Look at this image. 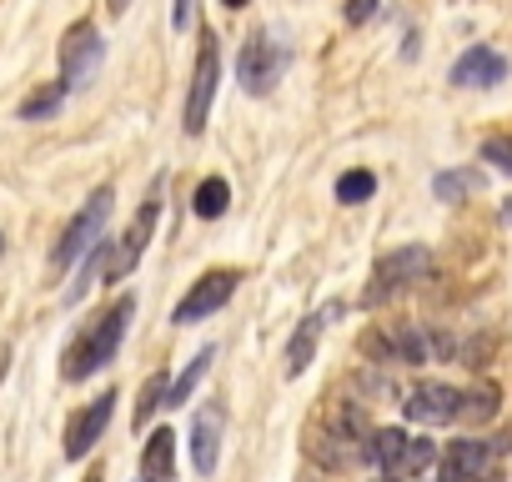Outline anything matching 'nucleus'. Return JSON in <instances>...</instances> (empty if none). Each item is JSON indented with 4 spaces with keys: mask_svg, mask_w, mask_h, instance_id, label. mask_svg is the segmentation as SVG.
<instances>
[{
    "mask_svg": "<svg viewBox=\"0 0 512 482\" xmlns=\"http://www.w3.org/2000/svg\"><path fill=\"white\" fill-rule=\"evenodd\" d=\"M482 161H492L502 176H512V136H487L482 141Z\"/></svg>",
    "mask_w": 512,
    "mask_h": 482,
    "instance_id": "nucleus-26",
    "label": "nucleus"
},
{
    "mask_svg": "<svg viewBox=\"0 0 512 482\" xmlns=\"http://www.w3.org/2000/svg\"><path fill=\"white\" fill-rule=\"evenodd\" d=\"M427 272H432V252L427 247H397V252H387L372 267V287L362 292V307H382L387 297H397L402 287L422 282Z\"/></svg>",
    "mask_w": 512,
    "mask_h": 482,
    "instance_id": "nucleus-5",
    "label": "nucleus"
},
{
    "mask_svg": "<svg viewBox=\"0 0 512 482\" xmlns=\"http://www.w3.org/2000/svg\"><path fill=\"white\" fill-rule=\"evenodd\" d=\"M106 257H111V247L106 241H96V247L81 257V272H76V282L66 287V302H81L86 292H91V282H96V272H106Z\"/></svg>",
    "mask_w": 512,
    "mask_h": 482,
    "instance_id": "nucleus-21",
    "label": "nucleus"
},
{
    "mask_svg": "<svg viewBox=\"0 0 512 482\" xmlns=\"http://www.w3.org/2000/svg\"><path fill=\"white\" fill-rule=\"evenodd\" d=\"M101 61H106V41L96 36V26L91 21L66 26V36H61V86L66 91L91 86L96 71H101Z\"/></svg>",
    "mask_w": 512,
    "mask_h": 482,
    "instance_id": "nucleus-6",
    "label": "nucleus"
},
{
    "mask_svg": "<svg viewBox=\"0 0 512 482\" xmlns=\"http://www.w3.org/2000/svg\"><path fill=\"white\" fill-rule=\"evenodd\" d=\"M6 372H11V352L0 347V382H6Z\"/></svg>",
    "mask_w": 512,
    "mask_h": 482,
    "instance_id": "nucleus-30",
    "label": "nucleus"
},
{
    "mask_svg": "<svg viewBox=\"0 0 512 482\" xmlns=\"http://www.w3.org/2000/svg\"><path fill=\"white\" fill-rule=\"evenodd\" d=\"M111 201H116V191H111V186H96V191L81 201V211L71 216V226L61 231L56 252H51V267H56V272L76 267V262L96 247V241H101V231H106V221H111Z\"/></svg>",
    "mask_w": 512,
    "mask_h": 482,
    "instance_id": "nucleus-3",
    "label": "nucleus"
},
{
    "mask_svg": "<svg viewBox=\"0 0 512 482\" xmlns=\"http://www.w3.org/2000/svg\"><path fill=\"white\" fill-rule=\"evenodd\" d=\"M432 191H437V201H462V196H472V191H482V171H442L437 181H432Z\"/></svg>",
    "mask_w": 512,
    "mask_h": 482,
    "instance_id": "nucleus-23",
    "label": "nucleus"
},
{
    "mask_svg": "<svg viewBox=\"0 0 512 482\" xmlns=\"http://www.w3.org/2000/svg\"><path fill=\"white\" fill-rule=\"evenodd\" d=\"M81 482H106V472H101V467H91V472H86Z\"/></svg>",
    "mask_w": 512,
    "mask_h": 482,
    "instance_id": "nucleus-31",
    "label": "nucleus"
},
{
    "mask_svg": "<svg viewBox=\"0 0 512 482\" xmlns=\"http://www.w3.org/2000/svg\"><path fill=\"white\" fill-rule=\"evenodd\" d=\"M211 357H216V347H201L191 362H186V372L171 382V392H166V407H186L191 402V392L201 387V377H206V367H211Z\"/></svg>",
    "mask_w": 512,
    "mask_h": 482,
    "instance_id": "nucleus-18",
    "label": "nucleus"
},
{
    "mask_svg": "<svg viewBox=\"0 0 512 482\" xmlns=\"http://www.w3.org/2000/svg\"><path fill=\"white\" fill-rule=\"evenodd\" d=\"M111 402H116V392H101L96 402H86V407L71 417V427H66V457H71V462H81V457L101 442V432H106V422H111Z\"/></svg>",
    "mask_w": 512,
    "mask_h": 482,
    "instance_id": "nucleus-14",
    "label": "nucleus"
},
{
    "mask_svg": "<svg viewBox=\"0 0 512 482\" xmlns=\"http://www.w3.org/2000/svg\"><path fill=\"white\" fill-rule=\"evenodd\" d=\"M367 462H377L387 477H412V472H427L437 462V447L427 437L402 432V427H382L367 442Z\"/></svg>",
    "mask_w": 512,
    "mask_h": 482,
    "instance_id": "nucleus-4",
    "label": "nucleus"
},
{
    "mask_svg": "<svg viewBox=\"0 0 512 482\" xmlns=\"http://www.w3.org/2000/svg\"><path fill=\"white\" fill-rule=\"evenodd\" d=\"M106 11H111V16H126V11H131V0H106Z\"/></svg>",
    "mask_w": 512,
    "mask_h": 482,
    "instance_id": "nucleus-29",
    "label": "nucleus"
},
{
    "mask_svg": "<svg viewBox=\"0 0 512 482\" xmlns=\"http://www.w3.org/2000/svg\"><path fill=\"white\" fill-rule=\"evenodd\" d=\"M166 392H171V377H166V372L146 377V387H141V397H136V427H146V422L156 417V407H166Z\"/></svg>",
    "mask_w": 512,
    "mask_h": 482,
    "instance_id": "nucleus-24",
    "label": "nucleus"
},
{
    "mask_svg": "<svg viewBox=\"0 0 512 482\" xmlns=\"http://www.w3.org/2000/svg\"><path fill=\"white\" fill-rule=\"evenodd\" d=\"M191 21H196V0H176V6H171V26L191 31Z\"/></svg>",
    "mask_w": 512,
    "mask_h": 482,
    "instance_id": "nucleus-27",
    "label": "nucleus"
},
{
    "mask_svg": "<svg viewBox=\"0 0 512 482\" xmlns=\"http://www.w3.org/2000/svg\"><path fill=\"white\" fill-rule=\"evenodd\" d=\"M387 482H397V477H387Z\"/></svg>",
    "mask_w": 512,
    "mask_h": 482,
    "instance_id": "nucleus-35",
    "label": "nucleus"
},
{
    "mask_svg": "<svg viewBox=\"0 0 512 482\" xmlns=\"http://www.w3.org/2000/svg\"><path fill=\"white\" fill-rule=\"evenodd\" d=\"M512 442H482V437H462L442 452V477L447 482H492L502 472V452Z\"/></svg>",
    "mask_w": 512,
    "mask_h": 482,
    "instance_id": "nucleus-8",
    "label": "nucleus"
},
{
    "mask_svg": "<svg viewBox=\"0 0 512 482\" xmlns=\"http://www.w3.org/2000/svg\"><path fill=\"white\" fill-rule=\"evenodd\" d=\"M221 427H226V407L221 402H206L191 422V462L201 477L216 472V452H221Z\"/></svg>",
    "mask_w": 512,
    "mask_h": 482,
    "instance_id": "nucleus-15",
    "label": "nucleus"
},
{
    "mask_svg": "<svg viewBox=\"0 0 512 482\" xmlns=\"http://www.w3.org/2000/svg\"><path fill=\"white\" fill-rule=\"evenodd\" d=\"M372 191H377V176H372V171H362V166L337 176V201H342V206H357V201H367Z\"/></svg>",
    "mask_w": 512,
    "mask_h": 482,
    "instance_id": "nucleus-25",
    "label": "nucleus"
},
{
    "mask_svg": "<svg viewBox=\"0 0 512 482\" xmlns=\"http://www.w3.org/2000/svg\"><path fill=\"white\" fill-rule=\"evenodd\" d=\"M282 71H287V51H282V41H272L267 31H251V36L241 41L236 76H241V86H246L251 96H267V91L282 81Z\"/></svg>",
    "mask_w": 512,
    "mask_h": 482,
    "instance_id": "nucleus-7",
    "label": "nucleus"
},
{
    "mask_svg": "<svg viewBox=\"0 0 512 482\" xmlns=\"http://www.w3.org/2000/svg\"><path fill=\"white\" fill-rule=\"evenodd\" d=\"M402 412H407L412 422H422V427H442V422H457V412H462V392L447 387V382H417V387L407 392Z\"/></svg>",
    "mask_w": 512,
    "mask_h": 482,
    "instance_id": "nucleus-12",
    "label": "nucleus"
},
{
    "mask_svg": "<svg viewBox=\"0 0 512 482\" xmlns=\"http://www.w3.org/2000/svg\"><path fill=\"white\" fill-rule=\"evenodd\" d=\"M131 317H136V297H116V302H111V307H106V312H101L76 342H71L61 377H66V382H81V377L101 372V367L121 352V337H126Z\"/></svg>",
    "mask_w": 512,
    "mask_h": 482,
    "instance_id": "nucleus-1",
    "label": "nucleus"
},
{
    "mask_svg": "<svg viewBox=\"0 0 512 482\" xmlns=\"http://www.w3.org/2000/svg\"><path fill=\"white\" fill-rule=\"evenodd\" d=\"M216 76H221V51H216V36L201 26V51H196V76H191V91H186V136H201L206 116H211V96H216Z\"/></svg>",
    "mask_w": 512,
    "mask_h": 482,
    "instance_id": "nucleus-10",
    "label": "nucleus"
},
{
    "mask_svg": "<svg viewBox=\"0 0 512 482\" xmlns=\"http://www.w3.org/2000/svg\"><path fill=\"white\" fill-rule=\"evenodd\" d=\"M226 206H231V186H226L221 176H206V181L196 186V196H191V211H196L201 221H216V216H226Z\"/></svg>",
    "mask_w": 512,
    "mask_h": 482,
    "instance_id": "nucleus-19",
    "label": "nucleus"
},
{
    "mask_svg": "<svg viewBox=\"0 0 512 482\" xmlns=\"http://www.w3.org/2000/svg\"><path fill=\"white\" fill-rule=\"evenodd\" d=\"M221 6H231V11H241V6H246V0H221Z\"/></svg>",
    "mask_w": 512,
    "mask_h": 482,
    "instance_id": "nucleus-33",
    "label": "nucleus"
},
{
    "mask_svg": "<svg viewBox=\"0 0 512 482\" xmlns=\"http://www.w3.org/2000/svg\"><path fill=\"white\" fill-rule=\"evenodd\" d=\"M176 477V437L161 427L146 437V452H141V482H171Z\"/></svg>",
    "mask_w": 512,
    "mask_h": 482,
    "instance_id": "nucleus-16",
    "label": "nucleus"
},
{
    "mask_svg": "<svg viewBox=\"0 0 512 482\" xmlns=\"http://www.w3.org/2000/svg\"><path fill=\"white\" fill-rule=\"evenodd\" d=\"M377 16V0H347V21L352 26H362V21H372Z\"/></svg>",
    "mask_w": 512,
    "mask_h": 482,
    "instance_id": "nucleus-28",
    "label": "nucleus"
},
{
    "mask_svg": "<svg viewBox=\"0 0 512 482\" xmlns=\"http://www.w3.org/2000/svg\"><path fill=\"white\" fill-rule=\"evenodd\" d=\"M61 101H66V86L51 81V86H41V91H31V96L21 101V121H46V116L61 111Z\"/></svg>",
    "mask_w": 512,
    "mask_h": 482,
    "instance_id": "nucleus-22",
    "label": "nucleus"
},
{
    "mask_svg": "<svg viewBox=\"0 0 512 482\" xmlns=\"http://www.w3.org/2000/svg\"><path fill=\"white\" fill-rule=\"evenodd\" d=\"M0 252H6V236H0Z\"/></svg>",
    "mask_w": 512,
    "mask_h": 482,
    "instance_id": "nucleus-34",
    "label": "nucleus"
},
{
    "mask_svg": "<svg viewBox=\"0 0 512 482\" xmlns=\"http://www.w3.org/2000/svg\"><path fill=\"white\" fill-rule=\"evenodd\" d=\"M502 81H507V56L492 51V46H472L452 66V86H467V91H487V86H502Z\"/></svg>",
    "mask_w": 512,
    "mask_h": 482,
    "instance_id": "nucleus-13",
    "label": "nucleus"
},
{
    "mask_svg": "<svg viewBox=\"0 0 512 482\" xmlns=\"http://www.w3.org/2000/svg\"><path fill=\"white\" fill-rule=\"evenodd\" d=\"M337 312V307H332ZM332 312H312L302 327H297V337H292V347H287V377H302L307 367H312V352H317V337H322V327H327V317Z\"/></svg>",
    "mask_w": 512,
    "mask_h": 482,
    "instance_id": "nucleus-17",
    "label": "nucleus"
},
{
    "mask_svg": "<svg viewBox=\"0 0 512 482\" xmlns=\"http://www.w3.org/2000/svg\"><path fill=\"white\" fill-rule=\"evenodd\" d=\"M236 282H241V272H231V267H216V272H206L181 302H176V312H171V322L176 327H191V322H201V317H211V312H221L226 302H231V292H236Z\"/></svg>",
    "mask_w": 512,
    "mask_h": 482,
    "instance_id": "nucleus-11",
    "label": "nucleus"
},
{
    "mask_svg": "<svg viewBox=\"0 0 512 482\" xmlns=\"http://www.w3.org/2000/svg\"><path fill=\"white\" fill-rule=\"evenodd\" d=\"M502 221H507V226H512V196H507V201H502Z\"/></svg>",
    "mask_w": 512,
    "mask_h": 482,
    "instance_id": "nucleus-32",
    "label": "nucleus"
},
{
    "mask_svg": "<svg viewBox=\"0 0 512 482\" xmlns=\"http://www.w3.org/2000/svg\"><path fill=\"white\" fill-rule=\"evenodd\" d=\"M497 402H502V392L492 387V382H482V387H472V392H462V422H492L497 417Z\"/></svg>",
    "mask_w": 512,
    "mask_h": 482,
    "instance_id": "nucleus-20",
    "label": "nucleus"
},
{
    "mask_svg": "<svg viewBox=\"0 0 512 482\" xmlns=\"http://www.w3.org/2000/svg\"><path fill=\"white\" fill-rule=\"evenodd\" d=\"M362 352H367L372 362L417 367V362L432 357V337H427L422 327H402V322H392V327H372V332L362 337Z\"/></svg>",
    "mask_w": 512,
    "mask_h": 482,
    "instance_id": "nucleus-9",
    "label": "nucleus"
},
{
    "mask_svg": "<svg viewBox=\"0 0 512 482\" xmlns=\"http://www.w3.org/2000/svg\"><path fill=\"white\" fill-rule=\"evenodd\" d=\"M161 201H166V171H161V176L146 186V196H141V206H136V216H131L126 236H121L116 247H111V257H106V282H121V277H131V272H136V262L146 257L151 236H156Z\"/></svg>",
    "mask_w": 512,
    "mask_h": 482,
    "instance_id": "nucleus-2",
    "label": "nucleus"
}]
</instances>
